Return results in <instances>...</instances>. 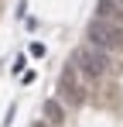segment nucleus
I'll use <instances>...</instances> for the list:
<instances>
[{
    "label": "nucleus",
    "instance_id": "f257e3e1",
    "mask_svg": "<svg viewBox=\"0 0 123 127\" xmlns=\"http://www.w3.org/2000/svg\"><path fill=\"white\" fill-rule=\"evenodd\" d=\"M85 38H89V45L102 48L106 55L123 52V24H109V21L92 17V21H89V28H85Z\"/></svg>",
    "mask_w": 123,
    "mask_h": 127
},
{
    "label": "nucleus",
    "instance_id": "f03ea898",
    "mask_svg": "<svg viewBox=\"0 0 123 127\" xmlns=\"http://www.w3.org/2000/svg\"><path fill=\"white\" fill-rule=\"evenodd\" d=\"M75 62H79V69L89 76V79H102L113 65H109V55L102 52V48H96V45H79L75 48Z\"/></svg>",
    "mask_w": 123,
    "mask_h": 127
},
{
    "label": "nucleus",
    "instance_id": "7ed1b4c3",
    "mask_svg": "<svg viewBox=\"0 0 123 127\" xmlns=\"http://www.w3.org/2000/svg\"><path fill=\"white\" fill-rule=\"evenodd\" d=\"M58 100L68 106H79L85 100V86L79 83V76H75V65H65L58 76Z\"/></svg>",
    "mask_w": 123,
    "mask_h": 127
},
{
    "label": "nucleus",
    "instance_id": "20e7f679",
    "mask_svg": "<svg viewBox=\"0 0 123 127\" xmlns=\"http://www.w3.org/2000/svg\"><path fill=\"white\" fill-rule=\"evenodd\" d=\"M96 17L109 24H123V3L116 0H96Z\"/></svg>",
    "mask_w": 123,
    "mask_h": 127
},
{
    "label": "nucleus",
    "instance_id": "39448f33",
    "mask_svg": "<svg viewBox=\"0 0 123 127\" xmlns=\"http://www.w3.org/2000/svg\"><path fill=\"white\" fill-rule=\"evenodd\" d=\"M41 110H44V120H48V124H65V103H62L58 96H51V100H44V106H41Z\"/></svg>",
    "mask_w": 123,
    "mask_h": 127
},
{
    "label": "nucleus",
    "instance_id": "423d86ee",
    "mask_svg": "<svg viewBox=\"0 0 123 127\" xmlns=\"http://www.w3.org/2000/svg\"><path fill=\"white\" fill-rule=\"evenodd\" d=\"M116 3H123V0H116Z\"/></svg>",
    "mask_w": 123,
    "mask_h": 127
}]
</instances>
